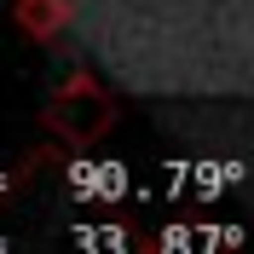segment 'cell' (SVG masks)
Here are the masks:
<instances>
[{
    "instance_id": "1",
    "label": "cell",
    "mask_w": 254,
    "mask_h": 254,
    "mask_svg": "<svg viewBox=\"0 0 254 254\" xmlns=\"http://www.w3.org/2000/svg\"><path fill=\"white\" fill-rule=\"evenodd\" d=\"M64 220L69 196L58 179V156H35L0 196V254H64Z\"/></svg>"
},
{
    "instance_id": "2",
    "label": "cell",
    "mask_w": 254,
    "mask_h": 254,
    "mask_svg": "<svg viewBox=\"0 0 254 254\" xmlns=\"http://www.w3.org/2000/svg\"><path fill=\"white\" fill-rule=\"evenodd\" d=\"M144 254H243V225L196 208H174L150 220V237H144Z\"/></svg>"
},
{
    "instance_id": "3",
    "label": "cell",
    "mask_w": 254,
    "mask_h": 254,
    "mask_svg": "<svg viewBox=\"0 0 254 254\" xmlns=\"http://www.w3.org/2000/svg\"><path fill=\"white\" fill-rule=\"evenodd\" d=\"M110 122H116V104L98 93L93 81H75V87L58 93V104L47 110V127L69 144V150H75V144H104Z\"/></svg>"
}]
</instances>
